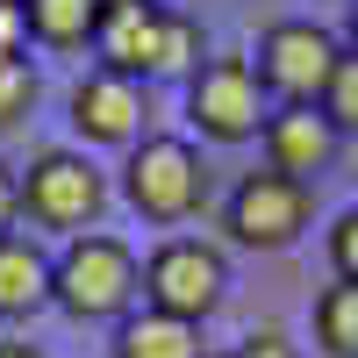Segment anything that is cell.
Returning a JSON list of instances; mask_svg holds the SVG:
<instances>
[{"mask_svg":"<svg viewBox=\"0 0 358 358\" xmlns=\"http://www.w3.org/2000/svg\"><path fill=\"white\" fill-rule=\"evenodd\" d=\"M136 258L129 244H115V236H72L65 258H57L50 273V301L79 315V322H101V315H122L136 301Z\"/></svg>","mask_w":358,"mask_h":358,"instance_id":"1","label":"cell"},{"mask_svg":"<svg viewBox=\"0 0 358 358\" xmlns=\"http://www.w3.org/2000/svg\"><path fill=\"white\" fill-rule=\"evenodd\" d=\"M337 65H344V43L322 22H273L258 36V79L273 86L287 108H322Z\"/></svg>","mask_w":358,"mask_h":358,"instance_id":"2","label":"cell"},{"mask_svg":"<svg viewBox=\"0 0 358 358\" xmlns=\"http://www.w3.org/2000/svg\"><path fill=\"white\" fill-rule=\"evenodd\" d=\"M129 208L136 215H151V222H187L201 194H208V172L194 158V143L187 136H143L136 151H129Z\"/></svg>","mask_w":358,"mask_h":358,"instance_id":"3","label":"cell"},{"mask_svg":"<svg viewBox=\"0 0 358 358\" xmlns=\"http://www.w3.org/2000/svg\"><path fill=\"white\" fill-rule=\"evenodd\" d=\"M222 287H229V265H222L215 244H201V236H172V244H158L151 265H143V301L158 315H179V322H201L222 301Z\"/></svg>","mask_w":358,"mask_h":358,"instance_id":"4","label":"cell"},{"mask_svg":"<svg viewBox=\"0 0 358 358\" xmlns=\"http://www.w3.org/2000/svg\"><path fill=\"white\" fill-rule=\"evenodd\" d=\"M187 115L201 122V136L215 143H244L265 129V79L251 57H208L187 86Z\"/></svg>","mask_w":358,"mask_h":358,"instance_id":"5","label":"cell"},{"mask_svg":"<svg viewBox=\"0 0 358 358\" xmlns=\"http://www.w3.org/2000/svg\"><path fill=\"white\" fill-rule=\"evenodd\" d=\"M308 179H287V172H244L236 179V194H229V236L236 244H251V251H287L294 236L308 229Z\"/></svg>","mask_w":358,"mask_h":358,"instance_id":"6","label":"cell"},{"mask_svg":"<svg viewBox=\"0 0 358 358\" xmlns=\"http://www.w3.org/2000/svg\"><path fill=\"white\" fill-rule=\"evenodd\" d=\"M101 201H108V179L86 165L79 151H43L36 165H29V179H22V208H29L43 229H79V222H94Z\"/></svg>","mask_w":358,"mask_h":358,"instance_id":"7","label":"cell"},{"mask_svg":"<svg viewBox=\"0 0 358 358\" xmlns=\"http://www.w3.org/2000/svg\"><path fill=\"white\" fill-rule=\"evenodd\" d=\"M165 15H172V8H158V0H101V29H94L101 72L151 79V72H158V36H165Z\"/></svg>","mask_w":358,"mask_h":358,"instance_id":"8","label":"cell"},{"mask_svg":"<svg viewBox=\"0 0 358 358\" xmlns=\"http://www.w3.org/2000/svg\"><path fill=\"white\" fill-rule=\"evenodd\" d=\"M258 136H265L273 172H287V179L330 172V165H337V143H344V129L330 122V108H273Z\"/></svg>","mask_w":358,"mask_h":358,"instance_id":"9","label":"cell"},{"mask_svg":"<svg viewBox=\"0 0 358 358\" xmlns=\"http://www.w3.org/2000/svg\"><path fill=\"white\" fill-rule=\"evenodd\" d=\"M72 129L86 143H136L143 129V86L122 72H86L72 86Z\"/></svg>","mask_w":358,"mask_h":358,"instance_id":"10","label":"cell"},{"mask_svg":"<svg viewBox=\"0 0 358 358\" xmlns=\"http://www.w3.org/2000/svg\"><path fill=\"white\" fill-rule=\"evenodd\" d=\"M50 273L57 258H43L36 236H0V315H36L50 301Z\"/></svg>","mask_w":358,"mask_h":358,"instance_id":"11","label":"cell"},{"mask_svg":"<svg viewBox=\"0 0 358 358\" xmlns=\"http://www.w3.org/2000/svg\"><path fill=\"white\" fill-rule=\"evenodd\" d=\"M115 358H201V322H179V315H129L115 330Z\"/></svg>","mask_w":358,"mask_h":358,"instance_id":"12","label":"cell"},{"mask_svg":"<svg viewBox=\"0 0 358 358\" xmlns=\"http://www.w3.org/2000/svg\"><path fill=\"white\" fill-rule=\"evenodd\" d=\"M22 8H29V36L50 50L94 43V29H101V0H22Z\"/></svg>","mask_w":358,"mask_h":358,"instance_id":"13","label":"cell"},{"mask_svg":"<svg viewBox=\"0 0 358 358\" xmlns=\"http://www.w3.org/2000/svg\"><path fill=\"white\" fill-rule=\"evenodd\" d=\"M315 344L330 358H358V280H337L315 294Z\"/></svg>","mask_w":358,"mask_h":358,"instance_id":"14","label":"cell"},{"mask_svg":"<svg viewBox=\"0 0 358 358\" xmlns=\"http://www.w3.org/2000/svg\"><path fill=\"white\" fill-rule=\"evenodd\" d=\"M201 72V29L187 15H165V36H158V72L151 79H194Z\"/></svg>","mask_w":358,"mask_h":358,"instance_id":"15","label":"cell"},{"mask_svg":"<svg viewBox=\"0 0 358 358\" xmlns=\"http://www.w3.org/2000/svg\"><path fill=\"white\" fill-rule=\"evenodd\" d=\"M29 108H36V72L22 50H0V129H15Z\"/></svg>","mask_w":358,"mask_h":358,"instance_id":"16","label":"cell"},{"mask_svg":"<svg viewBox=\"0 0 358 358\" xmlns=\"http://www.w3.org/2000/svg\"><path fill=\"white\" fill-rule=\"evenodd\" d=\"M322 108H330L337 129L358 136V57H351V50H344V65H337V79H330V94H322Z\"/></svg>","mask_w":358,"mask_h":358,"instance_id":"17","label":"cell"},{"mask_svg":"<svg viewBox=\"0 0 358 358\" xmlns=\"http://www.w3.org/2000/svg\"><path fill=\"white\" fill-rule=\"evenodd\" d=\"M330 265H337V280H358V208H344L330 229Z\"/></svg>","mask_w":358,"mask_h":358,"instance_id":"18","label":"cell"},{"mask_svg":"<svg viewBox=\"0 0 358 358\" xmlns=\"http://www.w3.org/2000/svg\"><path fill=\"white\" fill-rule=\"evenodd\" d=\"M222 358H294V344H287L280 330H258V337H244V344L222 351Z\"/></svg>","mask_w":358,"mask_h":358,"instance_id":"19","label":"cell"},{"mask_svg":"<svg viewBox=\"0 0 358 358\" xmlns=\"http://www.w3.org/2000/svg\"><path fill=\"white\" fill-rule=\"evenodd\" d=\"M15 215H22V179L15 165H0V236H15Z\"/></svg>","mask_w":358,"mask_h":358,"instance_id":"20","label":"cell"},{"mask_svg":"<svg viewBox=\"0 0 358 358\" xmlns=\"http://www.w3.org/2000/svg\"><path fill=\"white\" fill-rule=\"evenodd\" d=\"M22 36H29V8L22 0H0V50H22Z\"/></svg>","mask_w":358,"mask_h":358,"instance_id":"21","label":"cell"},{"mask_svg":"<svg viewBox=\"0 0 358 358\" xmlns=\"http://www.w3.org/2000/svg\"><path fill=\"white\" fill-rule=\"evenodd\" d=\"M0 358H43L36 344H0Z\"/></svg>","mask_w":358,"mask_h":358,"instance_id":"22","label":"cell"},{"mask_svg":"<svg viewBox=\"0 0 358 358\" xmlns=\"http://www.w3.org/2000/svg\"><path fill=\"white\" fill-rule=\"evenodd\" d=\"M344 36H351V57H358V0H351V22H344Z\"/></svg>","mask_w":358,"mask_h":358,"instance_id":"23","label":"cell"}]
</instances>
